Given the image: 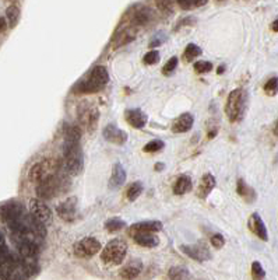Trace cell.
<instances>
[{
  "label": "cell",
  "mask_w": 278,
  "mask_h": 280,
  "mask_svg": "<svg viewBox=\"0 0 278 280\" xmlns=\"http://www.w3.org/2000/svg\"><path fill=\"white\" fill-rule=\"evenodd\" d=\"M80 139H81V129L78 126L72 125L66 129L63 159H64V168L72 175H77L83 170V150L80 146Z\"/></svg>",
  "instance_id": "obj_1"
},
{
  "label": "cell",
  "mask_w": 278,
  "mask_h": 280,
  "mask_svg": "<svg viewBox=\"0 0 278 280\" xmlns=\"http://www.w3.org/2000/svg\"><path fill=\"white\" fill-rule=\"evenodd\" d=\"M109 74L108 70L104 66H95L85 80H81L74 87L76 94H94L101 91L105 85L108 84Z\"/></svg>",
  "instance_id": "obj_2"
},
{
  "label": "cell",
  "mask_w": 278,
  "mask_h": 280,
  "mask_svg": "<svg viewBox=\"0 0 278 280\" xmlns=\"http://www.w3.org/2000/svg\"><path fill=\"white\" fill-rule=\"evenodd\" d=\"M30 276L20 258L7 252L0 258V280H25Z\"/></svg>",
  "instance_id": "obj_3"
},
{
  "label": "cell",
  "mask_w": 278,
  "mask_h": 280,
  "mask_svg": "<svg viewBox=\"0 0 278 280\" xmlns=\"http://www.w3.org/2000/svg\"><path fill=\"white\" fill-rule=\"evenodd\" d=\"M126 254H127V244L123 240L115 238V240H110L104 247L101 254V261L108 266H116L124 261Z\"/></svg>",
  "instance_id": "obj_4"
},
{
  "label": "cell",
  "mask_w": 278,
  "mask_h": 280,
  "mask_svg": "<svg viewBox=\"0 0 278 280\" xmlns=\"http://www.w3.org/2000/svg\"><path fill=\"white\" fill-rule=\"evenodd\" d=\"M245 108H246L245 91L242 88H236V90L231 91L228 99H227V105H225V112L228 115V119L231 122L239 121L242 118Z\"/></svg>",
  "instance_id": "obj_5"
},
{
  "label": "cell",
  "mask_w": 278,
  "mask_h": 280,
  "mask_svg": "<svg viewBox=\"0 0 278 280\" xmlns=\"http://www.w3.org/2000/svg\"><path fill=\"white\" fill-rule=\"evenodd\" d=\"M58 167H59L58 161L53 159H46L44 161L35 163L28 171V178H30L31 182L34 183L42 182L45 178L56 174L55 171L58 170Z\"/></svg>",
  "instance_id": "obj_6"
},
{
  "label": "cell",
  "mask_w": 278,
  "mask_h": 280,
  "mask_svg": "<svg viewBox=\"0 0 278 280\" xmlns=\"http://www.w3.org/2000/svg\"><path fill=\"white\" fill-rule=\"evenodd\" d=\"M74 255L78 258H91L101 251V243L94 237H85L74 244Z\"/></svg>",
  "instance_id": "obj_7"
},
{
  "label": "cell",
  "mask_w": 278,
  "mask_h": 280,
  "mask_svg": "<svg viewBox=\"0 0 278 280\" xmlns=\"http://www.w3.org/2000/svg\"><path fill=\"white\" fill-rule=\"evenodd\" d=\"M30 212H31V216L38 220L41 224H44L45 227L49 226L53 220L50 209L41 199H31L30 200Z\"/></svg>",
  "instance_id": "obj_8"
},
{
  "label": "cell",
  "mask_w": 278,
  "mask_h": 280,
  "mask_svg": "<svg viewBox=\"0 0 278 280\" xmlns=\"http://www.w3.org/2000/svg\"><path fill=\"white\" fill-rule=\"evenodd\" d=\"M61 180L56 174L45 178L42 182L38 183L36 186V194L39 199H50L58 194L59 186H61Z\"/></svg>",
  "instance_id": "obj_9"
},
{
  "label": "cell",
  "mask_w": 278,
  "mask_h": 280,
  "mask_svg": "<svg viewBox=\"0 0 278 280\" xmlns=\"http://www.w3.org/2000/svg\"><path fill=\"white\" fill-rule=\"evenodd\" d=\"M25 214V209L18 202H9L0 206V219L4 220L6 223H10L14 220L20 219Z\"/></svg>",
  "instance_id": "obj_10"
},
{
  "label": "cell",
  "mask_w": 278,
  "mask_h": 280,
  "mask_svg": "<svg viewBox=\"0 0 278 280\" xmlns=\"http://www.w3.org/2000/svg\"><path fill=\"white\" fill-rule=\"evenodd\" d=\"M182 252L186 254L197 262H206L211 258V254L204 244H196V245H182Z\"/></svg>",
  "instance_id": "obj_11"
},
{
  "label": "cell",
  "mask_w": 278,
  "mask_h": 280,
  "mask_svg": "<svg viewBox=\"0 0 278 280\" xmlns=\"http://www.w3.org/2000/svg\"><path fill=\"white\" fill-rule=\"evenodd\" d=\"M58 216L64 221L77 219V198H69L58 206Z\"/></svg>",
  "instance_id": "obj_12"
},
{
  "label": "cell",
  "mask_w": 278,
  "mask_h": 280,
  "mask_svg": "<svg viewBox=\"0 0 278 280\" xmlns=\"http://www.w3.org/2000/svg\"><path fill=\"white\" fill-rule=\"evenodd\" d=\"M102 133H104V137H105L107 142L113 143V145H118V146L124 145L126 140H127V133L124 131L119 129L116 125H112V123H109V125H107L104 128Z\"/></svg>",
  "instance_id": "obj_13"
},
{
  "label": "cell",
  "mask_w": 278,
  "mask_h": 280,
  "mask_svg": "<svg viewBox=\"0 0 278 280\" xmlns=\"http://www.w3.org/2000/svg\"><path fill=\"white\" fill-rule=\"evenodd\" d=\"M124 118L127 123L132 126V128H136V129H141L144 128L145 123L148 121L147 115L141 110L139 108H132V110H127L124 112Z\"/></svg>",
  "instance_id": "obj_14"
},
{
  "label": "cell",
  "mask_w": 278,
  "mask_h": 280,
  "mask_svg": "<svg viewBox=\"0 0 278 280\" xmlns=\"http://www.w3.org/2000/svg\"><path fill=\"white\" fill-rule=\"evenodd\" d=\"M249 230L253 232L256 237H259L260 240H263V241L268 240L266 224H264V221L262 220V217L257 213H253L250 216V219H249Z\"/></svg>",
  "instance_id": "obj_15"
},
{
  "label": "cell",
  "mask_w": 278,
  "mask_h": 280,
  "mask_svg": "<svg viewBox=\"0 0 278 280\" xmlns=\"http://www.w3.org/2000/svg\"><path fill=\"white\" fill-rule=\"evenodd\" d=\"M143 270V264L140 259H133L127 265H124L119 272V276L123 280H134Z\"/></svg>",
  "instance_id": "obj_16"
},
{
  "label": "cell",
  "mask_w": 278,
  "mask_h": 280,
  "mask_svg": "<svg viewBox=\"0 0 278 280\" xmlns=\"http://www.w3.org/2000/svg\"><path fill=\"white\" fill-rule=\"evenodd\" d=\"M194 123V116L192 114L186 112L182 114L179 118H176V121L172 125V132L173 133H186L192 129Z\"/></svg>",
  "instance_id": "obj_17"
},
{
  "label": "cell",
  "mask_w": 278,
  "mask_h": 280,
  "mask_svg": "<svg viewBox=\"0 0 278 280\" xmlns=\"http://www.w3.org/2000/svg\"><path fill=\"white\" fill-rule=\"evenodd\" d=\"M126 182V171L122 167V164L116 163L112 168V175L109 180V189H119Z\"/></svg>",
  "instance_id": "obj_18"
},
{
  "label": "cell",
  "mask_w": 278,
  "mask_h": 280,
  "mask_svg": "<svg viewBox=\"0 0 278 280\" xmlns=\"http://www.w3.org/2000/svg\"><path fill=\"white\" fill-rule=\"evenodd\" d=\"M162 230V223L158 220H148V221H140L134 223L130 229V234L134 232H157Z\"/></svg>",
  "instance_id": "obj_19"
},
{
  "label": "cell",
  "mask_w": 278,
  "mask_h": 280,
  "mask_svg": "<svg viewBox=\"0 0 278 280\" xmlns=\"http://www.w3.org/2000/svg\"><path fill=\"white\" fill-rule=\"evenodd\" d=\"M133 237L134 243L139 244L140 247H144V248H154L158 245V238L153 234V232H134L130 234Z\"/></svg>",
  "instance_id": "obj_20"
},
{
  "label": "cell",
  "mask_w": 278,
  "mask_h": 280,
  "mask_svg": "<svg viewBox=\"0 0 278 280\" xmlns=\"http://www.w3.org/2000/svg\"><path fill=\"white\" fill-rule=\"evenodd\" d=\"M216 186V178L211 174H206L201 181L199 183V189H197V196L200 199H206L207 196L211 194V191Z\"/></svg>",
  "instance_id": "obj_21"
},
{
  "label": "cell",
  "mask_w": 278,
  "mask_h": 280,
  "mask_svg": "<svg viewBox=\"0 0 278 280\" xmlns=\"http://www.w3.org/2000/svg\"><path fill=\"white\" fill-rule=\"evenodd\" d=\"M190 189H192V178L189 175L183 174L176 178V181L173 183V194L175 195H185Z\"/></svg>",
  "instance_id": "obj_22"
},
{
  "label": "cell",
  "mask_w": 278,
  "mask_h": 280,
  "mask_svg": "<svg viewBox=\"0 0 278 280\" xmlns=\"http://www.w3.org/2000/svg\"><path fill=\"white\" fill-rule=\"evenodd\" d=\"M134 38H136V31L133 28H126V30H123V31L116 34L113 45H115V48H119L122 45H126L130 41H133Z\"/></svg>",
  "instance_id": "obj_23"
},
{
  "label": "cell",
  "mask_w": 278,
  "mask_h": 280,
  "mask_svg": "<svg viewBox=\"0 0 278 280\" xmlns=\"http://www.w3.org/2000/svg\"><path fill=\"white\" fill-rule=\"evenodd\" d=\"M6 18H7V24L10 25V28H14L20 20V9L15 4L9 6L6 10Z\"/></svg>",
  "instance_id": "obj_24"
},
{
  "label": "cell",
  "mask_w": 278,
  "mask_h": 280,
  "mask_svg": "<svg viewBox=\"0 0 278 280\" xmlns=\"http://www.w3.org/2000/svg\"><path fill=\"white\" fill-rule=\"evenodd\" d=\"M168 278L170 280H189L190 275H189V270L186 268H182V266H173L170 269L168 272Z\"/></svg>",
  "instance_id": "obj_25"
},
{
  "label": "cell",
  "mask_w": 278,
  "mask_h": 280,
  "mask_svg": "<svg viewBox=\"0 0 278 280\" xmlns=\"http://www.w3.org/2000/svg\"><path fill=\"white\" fill-rule=\"evenodd\" d=\"M151 17H153L151 10H150V9H145V7H143V9H140L139 12H136V14H134L133 21L136 23V24L144 25V24H147L150 20H151Z\"/></svg>",
  "instance_id": "obj_26"
},
{
  "label": "cell",
  "mask_w": 278,
  "mask_h": 280,
  "mask_svg": "<svg viewBox=\"0 0 278 280\" xmlns=\"http://www.w3.org/2000/svg\"><path fill=\"white\" fill-rule=\"evenodd\" d=\"M201 48L200 47H197L196 44H189L186 49H185V53H183V59L186 62H190L193 61L194 58H197V56H200L201 55Z\"/></svg>",
  "instance_id": "obj_27"
},
{
  "label": "cell",
  "mask_w": 278,
  "mask_h": 280,
  "mask_svg": "<svg viewBox=\"0 0 278 280\" xmlns=\"http://www.w3.org/2000/svg\"><path fill=\"white\" fill-rule=\"evenodd\" d=\"M126 227V223L123 221L119 217H113V219H109L107 220V223H105V229L110 232H116V231H121Z\"/></svg>",
  "instance_id": "obj_28"
},
{
  "label": "cell",
  "mask_w": 278,
  "mask_h": 280,
  "mask_svg": "<svg viewBox=\"0 0 278 280\" xmlns=\"http://www.w3.org/2000/svg\"><path fill=\"white\" fill-rule=\"evenodd\" d=\"M143 194V183L141 182H133L129 188H127V192L126 196L130 202H134L139 196Z\"/></svg>",
  "instance_id": "obj_29"
},
{
  "label": "cell",
  "mask_w": 278,
  "mask_h": 280,
  "mask_svg": "<svg viewBox=\"0 0 278 280\" xmlns=\"http://www.w3.org/2000/svg\"><path fill=\"white\" fill-rule=\"evenodd\" d=\"M165 147V143L162 142V140H151L150 143H147L144 147H143V151L144 153H157L159 150H162Z\"/></svg>",
  "instance_id": "obj_30"
},
{
  "label": "cell",
  "mask_w": 278,
  "mask_h": 280,
  "mask_svg": "<svg viewBox=\"0 0 278 280\" xmlns=\"http://www.w3.org/2000/svg\"><path fill=\"white\" fill-rule=\"evenodd\" d=\"M264 276H266V272L262 266L260 262H253L252 264V279L253 280H264Z\"/></svg>",
  "instance_id": "obj_31"
},
{
  "label": "cell",
  "mask_w": 278,
  "mask_h": 280,
  "mask_svg": "<svg viewBox=\"0 0 278 280\" xmlns=\"http://www.w3.org/2000/svg\"><path fill=\"white\" fill-rule=\"evenodd\" d=\"M264 91L267 96H276L278 93V77H271L266 84H264Z\"/></svg>",
  "instance_id": "obj_32"
},
{
  "label": "cell",
  "mask_w": 278,
  "mask_h": 280,
  "mask_svg": "<svg viewBox=\"0 0 278 280\" xmlns=\"http://www.w3.org/2000/svg\"><path fill=\"white\" fill-rule=\"evenodd\" d=\"M194 70L200 74L208 73V72H211V70H213V63H211V62H206V61L196 62V63H194Z\"/></svg>",
  "instance_id": "obj_33"
},
{
  "label": "cell",
  "mask_w": 278,
  "mask_h": 280,
  "mask_svg": "<svg viewBox=\"0 0 278 280\" xmlns=\"http://www.w3.org/2000/svg\"><path fill=\"white\" fill-rule=\"evenodd\" d=\"M236 192H238L241 196H243V198H246V199H247V196L249 195L253 196V191L245 183L243 180H239L238 183H236Z\"/></svg>",
  "instance_id": "obj_34"
},
{
  "label": "cell",
  "mask_w": 278,
  "mask_h": 280,
  "mask_svg": "<svg viewBox=\"0 0 278 280\" xmlns=\"http://www.w3.org/2000/svg\"><path fill=\"white\" fill-rule=\"evenodd\" d=\"M176 67H178V58L173 56V58H170V61L165 63V66H164V69H162V73L165 74V76H170V74L175 72Z\"/></svg>",
  "instance_id": "obj_35"
},
{
  "label": "cell",
  "mask_w": 278,
  "mask_h": 280,
  "mask_svg": "<svg viewBox=\"0 0 278 280\" xmlns=\"http://www.w3.org/2000/svg\"><path fill=\"white\" fill-rule=\"evenodd\" d=\"M158 61H159V52L158 50H150V52L145 53L144 58H143L144 65H155Z\"/></svg>",
  "instance_id": "obj_36"
},
{
  "label": "cell",
  "mask_w": 278,
  "mask_h": 280,
  "mask_svg": "<svg viewBox=\"0 0 278 280\" xmlns=\"http://www.w3.org/2000/svg\"><path fill=\"white\" fill-rule=\"evenodd\" d=\"M157 7L162 13L172 12V0H155Z\"/></svg>",
  "instance_id": "obj_37"
},
{
  "label": "cell",
  "mask_w": 278,
  "mask_h": 280,
  "mask_svg": "<svg viewBox=\"0 0 278 280\" xmlns=\"http://www.w3.org/2000/svg\"><path fill=\"white\" fill-rule=\"evenodd\" d=\"M210 241H211V245L214 247V248H222L224 247V244H225V238L221 235V234H214V235H211V238H210Z\"/></svg>",
  "instance_id": "obj_38"
},
{
  "label": "cell",
  "mask_w": 278,
  "mask_h": 280,
  "mask_svg": "<svg viewBox=\"0 0 278 280\" xmlns=\"http://www.w3.org/2000/svg\"><path fill=\"white\" fill-rule=\"evenodd\" d=\"M7 252H10V251H9V248H7V245H6L4 235L0 232V258H1L3 255H6Z\"/></svg>",
  "instance_id": "obj_39"
},
{
  "label": "cell",
  "mask_w": 278,
  "mask_h": 280,
  "mask_svg": "<svg viewBox=\"0 0 278 280\" xmlns=\"http://www.w3.org/2000/svg\"><path fill=\"white\" fill-rule=\"evenodd\" d=\"M178 4L183 10H190L192 7H194L193 0H178Z\"/></svg>",
  "instance_id": "obj_40"
},
{
  "label": "cell",
  "mask_w": 278,
  "mask_h": 280,
  "mask_svg": "<svg viewBox=\"0 0 278 280\" xmlns=\"http://www.w3.org/2000/svg\"><path fill=\"white\" fill-rule=\"evenodd\" d=\"M207 1H208V0H193L194 7H201V6L207 4Z\"/></svg>",
  "instance_id": "obj_41"
},
{
  "label": "cell",
  "mask_w": 278,
  "mask_h": 280,
  "mask_svg": "<svg viewBox=\"0 0 278 280\" xmlns=\"http://www.w3.org/2000/svg\"><path fill=\"white\" fill-rule=\"evenodd\" d=\"M6 27H7V23H6V20H4L3 17H0V33H3V31L6 30Z\"/></svg>",
  "instance_id": "obj_42"
},
{
  "label": "cell",
  "mask_w": 278,
  "mask_h": 280,
  "mask_svg": "<svg viewBox=\"0 0 278 280\" xmlns=\"http://www.w3.org/2000/svg\"><path fill=\"white\" fill-rule=\"evenodd\" d=\"M271 30H273L274 33H278V20H276V21L271 24Z\"/></svg>",
  "instance_id": "obj_43"
},
{
  "label": "cell",
  "mask_w": 278,
  "mask_h": 280,
  "mask_svg": "<svg viewBox=\"0 0 278 280\" xmlns=\"http://www.w3.org/2000/svg\"><path fill=\"white\" fill-rule=\"evenodd\" d=\"M164 168H165V165H164V164H155V170L157 171L164 170Z\"/></svg>",
  "instance_id": "obj_44"
},
{
  "label": "cell",
  "mask_w": 278,
  "mask_h": 280,
  "mask_svg": "<svg viewBox=\"0 0 278 280\" xmlns=\"http://www.w3.org/2000/svg\"><path fill=\"white\" fill-rule=\"evenodd\" d=\"M224 69H225L224 66H219V67H218V74L224 73Z\"/></svg>",
  "instance_id": "obj_45"
},
{
  "label": "cell",
  "mask_w": 278,
  "mask_h": 280,
  "mask_svg": "<svg viewBox=\"0 0 278 280\" xmlns=\"http://www.w3.org/2000/svg\"><path fill=\"white\" fill-rule=\"evenodd\" d=\"M274 134L278 136V121H277V123H276V126H274Z\"/></svg>",
  "instance_id": "obj_46"
},
{
  "label": "cell",
  "mask_w": 278,
  "mask_h": 280,
  "mask_svg": "<svg viewBox=\"0 0 278 280\" xmlns=\"http://www.w3.org/2000/svg\"><path fill=\"white\" fill-rule=\"evenodd\" d=\"M219 1H224V0H219Z\"/></svg>",
  "instance_id": "obj_47"
}]
</instances>
